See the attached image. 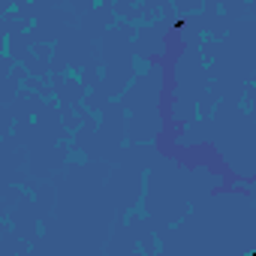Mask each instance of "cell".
Here are the masks:
<instances>
[{
	"instance_id": "6da1fadb",
	"label": "cell",
	"mask_w": 256,
	"mask_h": 256,
	"mask_svg": "<svg viewBox=\"0 0 256 256\" xmlns=\"http://www.w3.org/2000/svg\"><path fill=\"white\" fill-rule=\"evenodd\" d=\"M30 36H24V34H10V40H6V54L12 58V60H22L28 52H30Z\"/></svg>"
},
{
	"instance_id": "7a4b0ae2",
	"label": "cell",
	"mask_w": 256,
	"mask_h": 256,
	"mask_svg": "<svg viewBox=\"0 0 256 256\" xmlns=\"http://www.w3.org/2000/svg\"><path fill=\"white\" fill-rule=\"evenodd\" d=\"M6 108H10V118H12L16 124H22V120H34V112H30V102H28V100H12Z\"/></svg>"
},
{
	"instance_id": "3957f363",
	"label": "cell",
	"mask_w": 256,
	"mask_h": 256,
	"mask_svg": "<svg viewBox=\"0 0 256 256\" xmlns=\"http://www.w3.org/2000/svg\"><path fill=\"white\" fill-rule=\"evenodd\" d=\"M214 108H217V94H214V90H211V94H205V90L196 94V114H199V118H208Z\"/></svg>"
},
{
	"instance_id": "277c9868",
	"label": "cell",
	"mask_w": 256,
	"mask_h": 256,
	"mask_svg": "<svg viewBox=\"0 0 256 256\" xmlns=\"http://www.w3.org/2000/svg\"><path fill=\"white\" fill-rule=\"evenodd\" d=\"M18 88H22V84H18L16 78H10V76H6L4 82H0V102H4V106H10V102L18 96Z\"/></svg>"
},
{
	"instance_id": "5b68a950",
	"label": "cell",
	"mask_w": 256,
	"mask_h": 256,
	"mask_svg": "<svg viewBox=\"0 0 256 256\" xmlns=\"http://www.w3.org/2000/svg\"><path fill=\"white\" fill-rule=\"evenodd\" d=\"M28 76H30V72H28V70H24V64H22V60H18V64H16V66H10V78H16V82H18V84H22V82H24V78H28Z\"/></svg>"
},
{
	"instance_id": "8992f818",
	"label": "cell",
	"mask_w": 256,
	"mask_h": 256,
	"mask_svg": "<svg viewBox=\"0 0 256 256\" xmlns=\"http://www.w3.org/2000/svg\"><path fill=\"white\" fill-rule=\"evenodd\" d=\"M126 4H139V0H126Z\"/></svg>"
},
{
	"instance_id": "52a82bcc",
	"label": "cell",
	"mask_w": 256,
	"mask_h": 256,
	"mask_svg": "<svg viewBox=\"0 0 256 256\" xmlns=\"http://www.w3.org/2000/svg\"><path fill=\"white\" fill-rule=\"evenodd\" d=\"M0 18H4V10H0Z\"/></svg>"
},
{
	"instance_id": "ba28073f",
	"label": "cell",
	"mask_w": 256,
	"mask_h": 256,
	"mask_svg": "<svg viewBox=\"0 0 256 256\" xmlns=\"http://www.w3.org/2000/svg\"><path fill=\"white\" fill-rule=\"evenodd\" d=\"M54 4H60V0H54Z\"/></svg>"
}]
</instances>
